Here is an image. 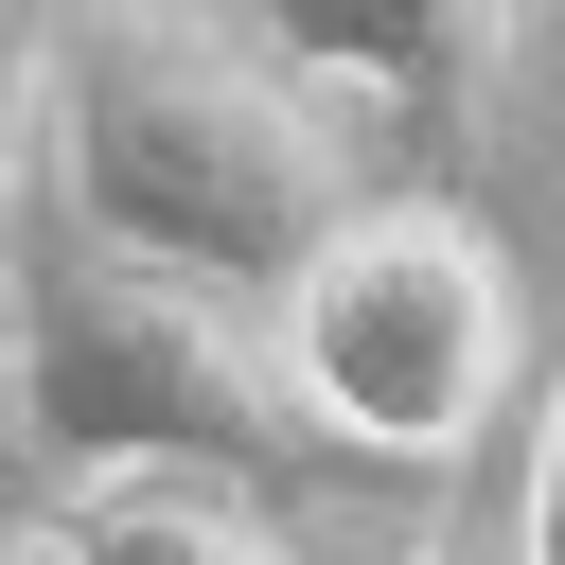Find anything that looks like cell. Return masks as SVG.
I'll return each instance as SVG.
<instances>
[{"label":"cell","instance_id":"obj_1","mask_svg":"<svg viewBox=\"0 0 565 565\" xmlns=\"http://www.w3.org/2000/svg\"><path fill=\"white\" fill-rule=\"evenodd\" d=\"M35 159L71 177L88 230H124L194 282H247V300L371 194V141H335L318 71H282L230 0H53Z\"/></svg>","mask_w":565,"mask_h":565},{"label":"cell","instance_id":"obj_2","mask_svg":"<svg viewBox=\"0 0 565 565\" xmlns=\"http://www.w3.org/2000/svg\"><path fill=\"white\" fill-rule=\"evenodd\" d=\"M0 371H18V441L53 477L71 459H247V477L335 459V424L282 371V318H247V282H194V265L88 230L53 159H18V194H0Z\"/></svg>","mask_w":565,"mask_h":565},{"label":"cell","instance_id":"obj_3","mask_svg":"<svg viewBox=\"0 0 565 565\" xmlns=\"http://www.w3.org/2000/svg\"><path fill=\"white\" fill-rule=\"evenodd\" d=\"M265 318H282V371L335 424V459L441 477V459H477V424L512 388V265L459 194H353L265 282Z\"/></svg>","mask_w":565,"mask_h":565},{"label":"cell","instance_id":"obj_4","mask_svg":"<svg viewBox=\"0 0 565 565\" xmlns=\"http://www.w3.org/2000/svg\"><path fill=\"white\" fill-rule=\"evenodd\" d=\"M230 18L282 71H318L335 106H388L424 159H477V124H494V88H512L547 0H230Z\"/></svg>","mask_w":565,"mask_h":565},{"label":"cell","instance_id":"obj_5","mask_svg":"<svg viewBox=\"0 0 565 565\" xmlns=\"http://www.w3.org/2000/svg\"><path fill=\"white\" fill-rule=\"evenodd\" d=\"M53 530H71V547H230V565L282 547V512H265L247 459H71Z\"/></svg>","mask_w":565,"mask_h":565},{"label":"cell","instance_id":"obj_6","mask_svg":"<svg viewBox=\"0 0 565 565\" xmlns=\"http://www.w3.org/2000/svg\"><path fill=\"white\" fill-rule=\"evenodd\" d=\"M35 18H53V0H0V194H18V159H35Z\"/></svg>","mask_w":565,"mask_h":565},{"label":"cell","instance_id":"obj_7","mask_svg":"<svg viewBox=\"0 0 565 565\" xmlns=\"http://www.w3.org/2000/svg\"><path fill=\"white\" fill-rule=\"evenodd\" d=\"M530 547L565 565V371H547V406H530Z\"/></svg>","mask_w":565,"mask_h":565}]
</instances>
